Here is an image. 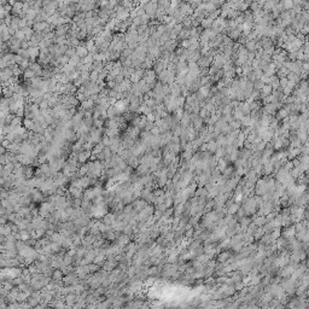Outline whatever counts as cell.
Here are the masks:
<instances>
[{
	"instance_id": "obj_30",
	"label": "cell",
	"mask_w": 309,
	"mask_h": 309,
	"mask_svg": "<svg viewBox=\"0 0 309 309\" xmlns=\"http://www.w3.org/2000/svg\"><path fill=\"white\" fill-rule=\"evenodd\" d=\"M146 117H147V121H150V122H155V121H156V113H155L153 111H152V112H150V113H147Z\"/></svg>"
},
{
	"instance_id": "obj_23",
	"label": "cell",
	"mask_w": 309,
	"mask_h": 309,
	"mask_svg": "<svg viewBox=\"0 0 309 309\" xmlns=\"http://www.w3.org/2000/svg\"><path fill=\"white\" fill-rule=\"evenodd\" d=\"M121 4L124 9H127V10H132V7H133V3H132V0H121Z\"/></svg>"
},
{
	"instance_id": "obj_28",
	"label": "cell",
	"mask_w": 309,
	"mask_h": 309,
	"mask_svg": "<svg viewBox=\"0 0 309 309\" xmlns=\"http://www.w3.org/2000/svg\"><path fill=\"white\" fill-rule=\"evenodd\" d=\"M40 106V110H45V109H50V104H48V100H45L43 99L42 102L39 104Z\"/></svg>"
},
{
	"instance_id": "obj_17",
	"label": "cell",
	"mask_w": 309,
	"mask_h": 309,
	"mask_svg": "<svg viewBox=\"0 0 309 309\" xmlns=\"http://www.w3.org/2000/svg\"><path fill=\"white\" fill-rule=\"evenodd\" d=\"M20 232H21V239H22V240L28 242L29 239L31 238V236H30V231H28V230H22V231H20Z\"/></svg>"
},
{
	"instance_id": "obj_32",
	"label": "cell",
	"mask_w": 309,
	"mask_h": 309,
	"mask_svg": "<svg viewBox=\"0 0 309 309\" xmlns=\"http://www.w3.org/2000/svg\"><path fill=\"white\" fill-rule=\"evenodd\" d=\"M150 132H151V133H152L153 135H158V134H161V130H160V127H157V126H156V124H155V127H153L152 129H151Z\"/></svg>"
},
{
	"instance_id": "obj_9",
	"label": "cell",
	"mask_w": 309,
	"mask_h": 309,
	"mask_svg": "<svg viewBox=\"0 0 309 309\" xmlns=\"http://www.w3.org/2000/svg\"><path fill=\"white\" fill-rule=\"evenodd\" d=\"M52 280H54V281H60V280H63L64 279V273H63V270L60 269V268H56L54 270H53V273H52Z\"/></svg>"
},
{
	"instance_id": "obj_4",
	"label": "cell",
	"mask_w": 309,
	"mask_h": 309,
	"mask_svg": "<svg viewBox=\"0 0 309 309\" xmlns=\"http://www.w3.org/2000/svg\"><path fill=\"white\" fill-rule=\"evenodd\" d=\"M75 48H76V54L80 57L81 59L90 54V51H88V48L86 47V42H81V45H79L77 47H75Z\"/></svg>"
},
{
	"instance_id": "obj_29",
	"label": "cell",
	"mask_w": 309,
	"mask_h": 309,
	"mask_svg": "<svg viewBox=\"0 0 309 309\" xmlns=\"http://www.w3.org/2000/svg\"><path fill=\"white\" fill-rule=\"evenodd\" d=\"M163 193H164V190H163L162 187H160V188H155V190H153V194H155V197L163 196Z\"/></svg>"
},
{
	"instance_id": "obj_31",
	"label": "cell",
	"mask_w": 309,
	"mask_h": 309,
	"mask_svg": "<svg viewBox=\"0 0 309 309\" xmlns=\"http://www.w3.org/2000/svg\"><path fill=\"white\" fill-rule=\"evenodd\" d=\"M29 47H30V43H29L28 40H23V41L21 42V48H23V50H28Z\"/></svg>"
},
{
	"instance_id": "obj_21",
	"label": "cell",
	"mask_w": 309,
	"mask_h": 309,
	"mask_svg": "<svg viewBox=\"0 0 309 309\" xmlns=\"http://www.w3.org/2000/svg\"><path fill=\"white\" fill-rule=\"evenodd\" d=\"M65 54L69 57V58H73V57L76 56V48H75V47H71V46H69V48L67 50Z\"/></svg>"
},
{
	"instance_id": "obj_15",
	"label": "cell",
	"mask_w": 309,
	"mask_h": 309,
	"mask_svg": "<svg viewBox=\"0 0 309 309\" xmlns=\"http://www.w3.org/2000/svg\"><path fill=\"white\" fill-rule=\"evenodd\" d=\"M104 147H105V145H104L103 143H99V144H97V145H94V147H93V150H92V153L98 155V153H100V152H102V151L104 150Z\"/></svg>"
},
{
	"instance_id": "obj_19",
	"label": "cell",
	"mask_w": 309,
	"mask_h": 309,
	"mask_svg": "<svg viewBox=\"0 0 309 309\" xmlns=\"http://www.w3.org/2000/svg\"><path fill=\"white\" fill-rule=\"evenodd\" d=\"M16 39H18V40H21V41H23V40H26V34H24V31L22 30V29H18L16 33H15V35H14Z\"/></svg>"
},
{
	"instance_id": "obj_7",
	"label": "cell",
	"mask_w": 309,
	"mask_h": 309,
	"mask_svg": "<svg viewBox=\"0 0 309 309\" xmlns=\"http://www.w3.org/2000/svg\"><path fill=\"white\" fill-rule=\"evenodd\" d=\"M96 102L90 97L88 99H86L85 102L81 103V109H84V110H93L94 108H96Z\"/></svg>"
},
{
	"instance_id": "obj_1",
	"label": "cell",
	"mask_w": 309,
	"mask_h": 309,
	"mask_svg": "<svg viewBox=\"0 0 309 309\" xmlns=\"http://www.w3.org/2000/svg\"><path fill=\"white\" fill-rule=\"evenodd\" d=\"M132 204H133V206H134V210L139 213V211H141L143 209H145V208H146L150 203H149L147 200L143 199V198H138V199H135V200L132 202Z\"/></svg>"
},
{
	"instance_id": "obj_12",
	"label": "cell",
	"mask_w": 309,
	"mask_h": 309,
	"mask_svg": "<svg viewBox=\"0 0 309 309\" xmlns=\"http://www.w3.org/2000/svg\"><path fill=\"white\" fill-rule=\"evenodd\" d=\"M0 234H1V236H10V234H12L11 226L9 223L7 225H1V227H0Z\"/></svg>"
},
{
	"instance_id": "obj_25",
	"label": "cell",
	"mask_w": 309,
	"mask_h": 309,
	"mask_svg": "<svg viewBox=\"0 0 309 309\" xmlns=\"http://www.w3.org/2000/svg\"><path fill=\"white\" fill-rule=\"evenodd\" d=\"M7 162H9V155H7V152L4 153V155H0V164L5 166Z\"/></svg>"
},
{
	"instance_id": "obj_22",
	"label": "cell",
	"mask_w": 309,
	"mask_h": 309,
	"mask_svg": "<svg viewBox=\"0 0 309 309\" xmlns=\"http://www.w3.org/2000/svg\"><path fill=\"white\" fill-rule=\"evenodd\" d=\"M73 262H74V257L65 254L64 257H63V264H73Z\"/></svg>"
},
{
	"instance_id": "obj_8",
	"label": "cell",
	"mask_w": 309,
	"mask_h": 309,
	"mask_svg": "<svg viewBox=\"0 0 309 309\" xmlns=\"http://www.w3.org/2000/svg\"><path fill=\"white\" fill-rule=\"evenodd\" d=\"M0 76H1V82H5V81H7L10 77L15 76V75H14V71H12L11 68H5V69H1Z\"/></svg>"
},
{
	"instance_id": "obj_20",
	"label": "cell",
	"mask_w": 309,
	"mask_h": 309,
	"mask_svg": "<svg viewBox=\"0 0 309 309\" xmlns=\"http://www.w3.org/2000/svg\"><path fill=\"white\" fill-rule=\"evenodd\" d=\"M98 80H99V73L97 70L91 71V75H90V81L91 82H97Z\"/></svg>"
},
{
	"instance_id": "obj_18",
	"label": "cell",
	"mask_w": 309,
	"mask_h": 309,
	"mask_svg": "<svg viewBox=\"0 0 309 309\" xmlns=\"http://www.w3.org/2000/svg\"><path fill=\"white\" fill-rule=\"evenodd\" d=\"M12 127H15V126H21V124H23V118L21 117V116H15L14 117V120H12L11 121V123H10Z\"/></svg>"
},
{
	"instance_id": "obj_26",
	"label": "cell",
	"mask_w": 309,
	"mask_h": 309,
	"mask_svg": "<svg viewBox=\"0 0 309 309\" xmlns=\"http://www.w3.org/2000/svg\"><path fill=\"white\" fill-rule=\"evenodd\" d=\"M140 17H141V23H143V24H149V23L151 22V17H150L147 14H144V15H141Z\"/></svg>"
},
{
	"instance_id": "obj_14",
	"label": "cell",
	"mask_w": 309,
	"mask_h": 309,
	"mask_svg": "<svg viewBox=\"0 0 309 309\" xmlns=\"http://www.w3.org/2000/svg\"><path fill=\"white\" fill-rule=\"evenodd\" d=\"M14 94H15V92L12 91L11 88H9V87H3V97H4V98L11 99L12 97H14Z\"/></svg>"
},
{
	"instance_id": "obj_16",
	"label": "cell",
	"mask_w": 309,
	"mask_h": 309,
	"mask_svg": "<svg viewBox=\"0 0 309 309\" xmlns=\"http://www.w3.org/2000/svg\"><path fill=\"white\" fill-rule=\"evenodd\" d=\"M88 267H90V272H91V274H93V273H97L98 270H100V268H102V266H99V264L94 263V262L88 263Z\"/></svg>"
},
{
	"instance_id": "obj_24",
	"label": "cell",
	"mask_w": 309,
	"mask_h": 309,
	"mask_svg": "<svg viewBox=\"0 0 309 309\" xmlns=\"http://www.w3.org/2000/svg\"><path fill=\"white\" fill-rule=\"evenodd\" d=\"M133 52H134V50H132V48H129V47H126V48L123 50V51H122L121 57H124V58H127V57H129Z\"/></svg>"
},
{
	"instance_id": "obj_33",
	"label": "cell",
	"mask_w": 309,
	"mask_h": 309,
	"mask_svg": "<svg viewBox=\"0 0 309 309\" xmlns=\"http://www.w3.org/2000/svg\"><path fill=\"white\" fill-rule=\"evenodd\" d=\"M124 79H126V77L123 76V75H122V74H120V75H117V76L115 77V82H116V84H121Z\"/></svg>"
},
{
	"instance_id": "obj_2",
	"label": "cell",
	"mask_w": 309,
	"mask_h": 309,
	"mask_svg": "<svg viewBox=\"0 0 309 309\" xmlns=\"http://www.w3.org/2000/svg\"><path fill=\"white\" fill-rule=\"evenodd\" d=\"M132 242V238H130V236H128V234H124V233H121V234H120L118 237H117V239H116V244H118L120 247H126V245L127 244H129Z\"/></svg>"
},
{
	"instance_id": "obj_35",
	"label": "cell",
	"mask_w": 309,
	"mask_h": 309,
	"mask_svg": "<svg viewBox=\"0 0 309 309\" xmlns=\"http://www.w3.org/2000/svg\"><path fill=\"white\" fill-rule=\"evenodd\" d=\"M263 92L266 93V94L270 93V86H264V87H263Z\"/></svg>"
},
{
	"instance_id": "obj_3",
	"label": "cell",
	"mask_w": 309,
	"mask_h": 309,
	"mask_svg": "<svg viewBox=\"0 0 309 309\" xmlns=\"http://www.w3.org/2000/svg\"><path fill=\"white\" fill-rule=\"evenodd\" d=\"M91 155H92V151H88V150H82L79 152V156H77V160L81 164H84V163H87L91 158Z\"/></svg>"
},
{
	"instance_id": "obj_27",
	"label": "cell",
	"mask_w": 309,
	"mask_h": 309,
	"mask_svg": "<svg viewBox=\"0 0 309 309\" xmlns=\"http://www.w3.org/2000/svg\"><path fill=\"white\" fill-rule=\"evenodd\" d=\"M75 96H76V98L80 100V103H82V102H85L86 99H88V98L86 97V94H85L84 92H77L76 94H75Z\"/></svg>"
},
{
	"instance_id": "obj_5",
	"label": "cell",
	"mask_w": 309,
	"mask_h": 309,
	"mask_svg": "<svg viewBox=\"0 0 309 309\" xmlns=\"http://www.w3.org/2000/svg\"><path fill=\"white\" fill-rule=\"evenodd\" d=\"M69 192H70V196L73 198H82L84 196V188L81 187H74V186H69Z\"/></svg>"
},
{
	"instance_id": "obj_34",
	"label": "cell",
	"mask_w": 309,
	"mask_h": 309,
	"mask_svg": "<svg viewBox=\"0 0 309 309\" xmlns=\"http://www.w3.org/2000/svg\"><path fill=\"white\" fill-rule=\"evenodd\" d=\"M7 151H9V150L6 149V147H4L3 145H1V146H0V155H4V153L7 152Z\"/></svg>"
},
{
	"instance_id": "obj_13",
	"label": "cell",
	"mask_w": 309,
	"mask_h": 309,
	"mask_svg": "<svg viewBox=\"0 0 309 309\" xmlns=\"http://www.w3.org/2000/svg\"><path fill=\"white\" fill-rule=\"evenodd\" d=\"M88 172H90V168H88V164H87V163H84V164H81V167H80L79 170H77V173H79V175H80V178H81V176L87 175Z\"/></svg>"
},
{
	"instance_id": "obj_36",
	"label": "cell",
	"mask_w": 309,
	"mask_h": 309,
	"mask_svg": "<svg viewBox=\"0 0 309 309\" xmlns=\"http://www.w3.org/2000/svg\"><path fill=\"white\" fill-rule=\"evenodd\" d=\"M181 45H182V47H187L188 45H190V41L185 40V41H182V43H181Z\"/></svg>"
},
{
	"instance_id": "obj_11",
	"label": "cell",
	"mask_w": 309,
	"mask_h": 309,
	"mask_svg": "<svg viewBox=\"0 0 309 309\" xmlns=\"http://www.w3.org/2000/svg\"><path fill=\"white\" fill-rule=\"evenodd\" d=\"M23 127H26L28 130H33V129H34V127H35V122H34V120L24 117V118H23Z\"/></svg>"
},
{
	"instance_id": "obj_10",
	"label": "cell",
	"mask_w": 309,
	"mask_h": 309,
	"mask_svg": "<svg viewBox=\"0 0 309 309\" xmlns=\"http://www.w3.org/2000/svg\"><path fill=\"white\" fill-rule=\"evenodd\" d=\"M120 112L118 111V109L116 108L115 105H110L109 108H108V110H106V115H108V118H113V117H116L117 115H120Z\"/></svg>"
},
{
	"instance_id": "obj_6",
	"label": "cell",
	"mask_w": 309,
	"mask_h": 309,
	"mask_svg": "<svg viewBox=\"0 0 309 309\" xmlns=\"http://www.w3.org/2000/svg\"><path fill=\"white\" fill-rule=\"evenodd\" d=\"M48 27H50L48 22H35L34 26H33V29L36 33H42V31H45Z\"/></svg>"
}]
</instances>
